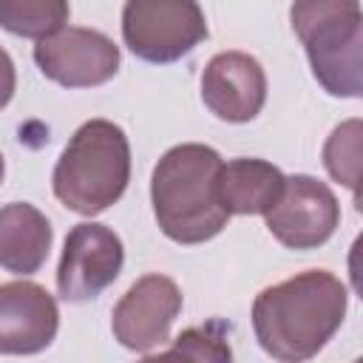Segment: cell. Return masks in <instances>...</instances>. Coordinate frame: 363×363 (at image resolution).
<instances>
[{
	"label": "cell",
	"mask_w": 363,
	"mask_h": 363,
	"mask_svg": "<svg viewBox=\"0 0 363 363\" xmlns=\"http://www.w3.org/2000/svg\"><path fill=\"white\" fill-rule=\"evenodd\" d=\"M346 306L349 292L337 275L306 269L255 295L252 332L269 357L301 363L332 340L346 318Z\"/></svg>",
	"instance_id": "1"
},
{
	"label": "cell",
	"mask_w": 363,
	"mask_h": 363,
	"mask_svg": "<svg viewBox=\"0 0 363 363\" xmlns=\"http://www.w3.org/2000/svg\"><path fill=\"white\" fill-rule=\"evenodd\" d=\"M221 164L218 150L199 142L162 153L150 176V201L156 224L170 241L204 244L227 227L230 213L218 193Z\"/></svg>",
	"instance_id": "2"
},
{
	"label": "cell",
	"mask_w": 363,
	"mask_h": 363,
	"mask_svg": "<svg viewBox=\"0 0 363 363\" xmlns=\"http://www.w3.org/2000/svg\"><path fill=\"white\" fill-rule=\"evenodd\" d=\"M130 182V142L111 119L82 122L62 147L51 187L77 216H99L116 204Z\"/></svg>",
	"instance_id": "3"
},
{
	"label": "cell",
	"mask_w": 363,
	"mask_h": 363,
	"mask_svg": "<svg viewBox=\"0 0 363 363\" xmlns=\"http://www.w3.org/2000/svg\"><path fill=\"white\" fill-rule=\"evenodd\" d=\"M292 31L312 77L332 96L363 94V14L360 0H292Z\"/></svg>",
	"instance_id": "4"
},
{
	"label": "cell",
	"mask_w": 363,
	"mask_h": 363,
	"mask_svg": "<svg viewBox=\"0 0 363 363\" xmlns=\"http://www.w3.org/2000/svg\"><path fill=\"white\" fill-rule=\"evenodd\" d=\"M207 34L199 0H125L122 6V40L145 62H179Z\"/></svg>",
	"instance_id": "5"
},
{
	"label": "cell",
	"mask_w": 363,
	"mask_h": 363,
	"mask_svg": "<svg viewBox=\"0 0 363 363\" xmlns=\"http://www.w3.org/2000/svg\"><path fill=\"white\" fill-rule=\"evenodd\" d=\"M267 230L286 250H318L340 224V204L332 187L315 176H284L278 201L264 213Z\"/></svg>",
	"instance_id": "6"
},
{
	"label": "cell",
	"mask_w": 363,
	"mask_h": 363,
	"mask_svg": "<svg viewBox=\"0 0 363 363\" xmlns=\"http://www.w3.org/2000/svg\"><path fill=\"white\" fill-rule=\"evenodd\" d=\"M122 264V238L105 224L82 221L65 235L57 264V292L68 303H88L119 278Z\"/></svg>",
	"instance_id": "7"
},
{
	"label": "cell",
	"mask_w": 363,
	"mask_h": 363,
	"mask_svg": "<svg viewBox=\"0 0 363 363\" xmlns=\"http://www.w3.org/2000/svg\"><path fill=\"white\" fill-rule=\"evenodd\" d=\"M34 62L45 79L62 88H96L116 77L119 45L96 28L62 26L37 40Z\"/></svg>",
	"instance_id": "8"
},
{
	"label": "cell",
	"mask_w": 363,
	"mask_h": 363,
	"mask_svg": "<svg viewBox=\"0 0 363 363\" xmlns=\"http://www.w3.org/2000/svg\"><path fill=\"white\" fill-rule=\"evenodd\" d=\"M182 289L173 278L150 272L142 275L113 306L111 329L119 346L147 354L170 340V326L182 312Z\"/></svg>",
	"instance_id": "9"
},
{
	"label": "cell",
	"mask_w": 363,
	"mask_h": 363,
	"mask_svg": "<svg viewBox=\"0 0 363 363\" xmlns=\"http://www.w3.org/2000/svg\"><path fill=\"white\" fill-rule=\"evenodd\" d=\"M201 102L221 122H250L267 102V74L244 51H221L201 71Z\"/></svg>",
	"instance_id": "10"
},
{
	"label": "cell",
	"mask_w": 363,
	"mask_h": 363,
	"mask_svg": "<svg viewBox=\"0 0 363 363\" xmlns=\"http://www.w3.org/2000/svg\"><path fill=\"white\" fill-rule=\"evenodd\" d=\"M60 329L54 295L34 281L0 284V354H37Z\"/></svg>",
	"instance_id": "11"
},
{
	"label": "cell",
	"mask_w": 363,
	"mask_h": 363,
	"mask_svg": "<svg viewBox=\"0 0 363 363\" xmlns=\"http://www.w3.org/2000/svg\"><path fill=\"white\" fill-rule=\"evenodd\" d=\"M54 241L51 221L28 201L0 207V267L11 275H34L43 269Z\"/></svg>",
	"instance_id": "12"
},
{
	"label": "cell",
	"mask_w": 363,
	"mask_h": 363,
	"mask_svg": "<svg viewBox=\"0 0 363 363\" xmlns=\"http://www.w3.org/2000/svg\"><path fill=\"white\" fill-rule=\"evenodd\" d=\"M284 173L267 159H230L221 164L218 193L230 216H264L281 196Z\"/></svg>",
	"instance_id": "13"
},
{
	"label": "cell",
	"mask_w": 363,
	"mask_h": 363,
	"mask_svg": "<svg viewBox=\"0 0 363 363\" xmlns=\"http://www.w3.org/2000/svg\"><path fill=\"white\" fill-rule=\"evenodd\" d=\"M68 0H0V28L14 37L43 40L68 23Z\"/></svg>",
	"instance_id": "14"
},
{
	"label": "cell",
	"mask_w": 363,
	"mask_h": 363,
	"mask_svg": "<svg viewBox=\"0 0 363 363\" xmlns=\"http://www.w3.org/2000/svg\"><path fill=\"white\" fill-rule=\"evenodd\" d=\"M360 119H346L337 125L326 145H323V164L329 176L340 184H346L357 199V182H360Z\"/></svg>",
	"instance_id": "15"
},
{
	"label": "cell",
	"mask_w": 363,
	"mask_h": 363,
	"mask_svg": "<svg viewBox=\"0 0 363 363\" xmlns=\"http://www.w3.org/2000/svg\"><path fill=\"white\" fill-rule=\"evenodd\" d=\"M164 354H184V357H193V360H230L233 357L224 337L213 335V326L184 329Z\"/></svg>",
	"instance_id": "16"
},
{
	"label": "cell",
	"mask_w": 363,
	"mask_h": 363,
	"mask_svg": "<svg viewBox=\"0 0 363 363\" xmlns=\"http://www.w3.org/2000/svg\"><path fill=\"white\" fill-rule=\"evenodd\" d=\"M17 88V71H14V60L9 57V51L0 45V111L11 102Z\"/></svg>",
	"instance_id": "17"
},
{
	"label": "cell",
	"mask_w": 363,
	"mask_h": 363,
	"mask_svg": "<svg viewBox=\"0 0 363 363\" xmlns=\"http://www.w3.org/2000/svg\"><path fill=\"white\" fill-rule=\"evenodd\" d=\"M3 176H6V159H3V153H0V184H3Z\"/></svg>",
	"instance_id": "18"
}]
</instances>
